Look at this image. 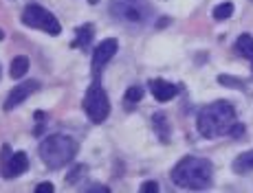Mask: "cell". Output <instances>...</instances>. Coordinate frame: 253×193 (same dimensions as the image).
Listing matches in <instances>:
<instances>
[{"label": "cell", "instance_id": "6da1fadb", "mask_svg": "<svg viewBox=\"0 0 253 193\" xmlns=\"http://www.w3.org/2000/svg\"><path fill=\"white\" fill-rule=\"evenodd\" d=\"M198 132L205 138H218V136H227L233 132V128L238 125L236 121V110L229 101H213V103L205 105L198 112L196 119Z\"/></svg>", "mask_w": 253, "mask_h": 193}, {"label": "cell", "instance_id": "7a4b0ae2", "mask_svg": "<svg viewBox=\"0 0 253 193\" xmlns=\"http://www.w3.org/2000/svg\"><path fill=\"white\" fill-rule=\"evenodd\" d=\"M211 178H213L211 162L198 156H185L172 169V180L181 189H192V191L207 189L211 185Z\"/></svg>", "mask_w": 253, "mask_h": 193}, {"label": "cell", "instance_id": "3957f363", "mask_svg": "<svg viewBox=\"0 0 253 193\" xmlns=\"http://www.w3.org/2000/svg\"><path fill=\"white\" fill-rule=\"evenodd\" d=\"M77 143L66 134H53L40 143V158L48 169H62L75 158Z\"/></svg>", "mask_w": 253, "mask_h": 193}, {"label": "cell", "instance_id": "277c9868", "mask_svg": "<svg viewBox=\"0 0 253 193\" xmlns=\"http://www.w3.org/2000/svg\"><path fill=\"white\" fill-rule=\"evenodd\" d=\"M110 16L128 24H143L150 16V0H110Z\"/></svg>", "mask_w": 253, "mask_h": 193}, {"label": "cell", "instance_id": "5b68a950", "mask_svg": "<svg viewBox=\"0 0 253 193\" xmlns=\"http://www.w3.org/2000/svg\"><path fill=\"white\" fill-rule=\"evenodd\" d=\"M84 112L92 123H101V121L108 119L110 99H108V95H106L101 81H92V84L88 86L86 96H84Z\"/></svg>", "mask_w": 253, "mask_h": 193}, {"label": "cell", "instance_id": "8992f818", "mask_svg": "<svg viewBox=\"0 0 253 193\" xmlns=\"http://www.w3.org/2000/svg\"><path fill=\"white\" fill-rule=\"evenodd\" d=\"M22 24L24 27H31V29H40V31L48 33V35H60L62 33L60 20H57L51 11H46L44 7H40V4H27V7H24Z\"/></svg>", "mask_w": 253, "mask_h": 193}, {"label": "cell", "instance_id": "52a82bcc", "mask_svg": "<svg viewBox=\"0 0 253 193\" xmlns=\"http://www.w3.org/2000/svg\"><path fill=\"white\" fill-rule=\"evenodd\" d=\"M29 169V158L24 152H11L9 145L2 147V158H0V173L2 178L11 180V178L22 176L24 171Z\"/></svg>", "mask_w": 253, "mask_h": 193}, {"label": "cell", "instance_id": "ba28073f", "mask_svg": "<svg viewBox=\"0 0 253 193\" xmlns=\"http://www.w3.org/2000/svg\"><path fill=\"white\" fill-rule=\"evenodd\" d=\"M117 48H119V42H117L115 37H108V40H104L99 46L95 48V53H92V62H90V68H92L95 75L117 55Z\"/></svg>", "mask_w": 253, "mask_h": 193}, {"label": "cell", "instance_id": "9c48e42d", "mask_svg": "<svg viewBox=\"0 0 253 193\" xmlns=\"http://www.w3.org/2000/svg\"><path fill=\"white\" fill-rule=\"evenodd\" d=\"M38 88H40V81H24V84L16 86V88L9 93L7 101H4V112H11L13 108H18V105H20L27 96H31Z\"/></svg>", "mask_w": 253, "mask_h": 193}, {"label": "cell", "instance_id": "30bf717a", "mask_svg": "<svg viewBox=\"0 0 253 193\" xmlns=\"http://www.w3.org/2000/svg\"><path fill=\"white\" fill-rule=\"evenodd\" d=\"M150 90H152L154 99L161 101V103H165V101H172L174 96L178 95L176 86L169 84V81H165V79H152V81H150Z\"/></svg>", "mask_w": 253, "mask_h": 193}, {"label": "cell", "instance_id": "8fae6325", "mask_svg": "<svg viewBox=\"0 0 253 193\" xmlns=\"http://www.w3.org/2000/svg\"><path fill=\"white\" fill-rule=\"evenodd\" d=\"M92 37H95V27H92V24H84V27L77 29V35H75V40H73V46L84 48L86 51V48L90 46Z\"/></svg>", "mask_w": 253, "mask_h": 193}, {"label": "cell", "instance_id": "7c38bea8", "mask_svg": "<svg viewBox=\"0 0 253 193\" xmlns=\"http://www.w3.org/2000/svg\"><path fill=\"white\" fill-rule=\"evenodd\" d=\"M236 48H238V53H240V55L249 62L251 68H253V35H249V33H242V35L238 37V42H236Z\"/></svg>", "mask_w": 253, "mask_h": 193}, {"label": "cell", "instance_id": "4fadbf2b", "mask_svg": "<svg viewBox=\"0 0 253 193\" xmlns=\"http://www.w3.org/2000/svg\"><path fill=\"white\" fill-rule=\"evenodd\" d=\"M27 72H29V60H27V55L13 57L11 66H9V75H11V79H22Z\"/></svg>", "mask_w": 253, "mask_h": 193}, {"label": "cell", "instance_id": "5bb4252c", "mask_svg": "<svg viewBox=\"0 0 253 193\" xmlns=\"http://www.w3.org/2000/svg\"><path fill=\"white\" fill-rule=\"evenodd\" d=\"M152 125H154V132L159 134V138H161L163 143L169 141V123H168V117L165 114H154L152 117Z\"/></svg>", "mask_w": 253, "mask_h": 193}, {"label": "cell", "instance_id": "9a60e30c", "mask_svg": "<svg viewBox=\"0 0 253 193\" xmlns=\"http://www.w3.org/2000/svg\"><path fill=\"white\" fill-rule=\"evenodd\" d=\"M233 171H236V173L253 171V149H249V152H245V154H240V156L233 161Z\"/></svg>", "mask_w": 253, "mask_h": 193}, {"label": "cell", "instance_id": "2e32d148", "mask_svg": "<svg viewBox=\"0 0 253 193\" xmlns=\"http://www.w3.org/2000/svg\"><path fill=\"white\" fill-rule=\"evenodd\" d=\"M233 13V4L231 2H222L213 9V20H229Z\"/></svg>", "mask_w": 253, "mask_h": 193}, {"label": "cell", "instance_id": "e0dca14e", "mask_svg": "<svg viewBox=\"0 0 253 193\" xmlns=\"http://www.w3.org/2000/svg\"><path fill=\"white\" fill-rule=\"evenodd\" d=\"M141 96H143V88L141 86H130L128 93H126V101L128 103H137V101H141Z\"/></svg>", "mask_w": 253, "mask_h": 193}, {"label": "cell", "instance_id": "ac0fdd59", "mask_svg": "<svg viewBox=\"0 0 253 193\" xmlns=\"http://www.w3.org/2000/svg\"><path fill=\"white\" fill-rule=\"evenodd\" d=\"M218 81H220L222 86H236V88H242V81L240 79H233V77H227V75H220V77H218Z\"/></svg>", "mask_w": 253, "mask_h": 193}, {"label": "cell", "instance_id": "d6986e66", "mask_svg": "<svg viewBox=\"0 0 253 193\" xmlns=\"http://www.w3.org/2000/svg\"><path fill=\"white\" fill-rule=\"evenodd\" d=\"M159 191V185L154 180H148L141 185V193H157Z\"/></svg>", "mask_w": 253, "mask_h": 193}, {"label": "cell", "instance_id": "ffe728a7", "mask_svg": "<svg viewBox=\"0 0 253 193\" xmlns=\"http://www.w3.org/2000/svg\"><path fill=\"white\" fill-rule=\"evenodd\" d=\"M80 173H86V167H84V165H80V167H77L75 171H73L71 176H69V182H71V185H75V182L80 180V178H77V176H80Z\"/></svg>", "mask_w": 253, "mask_h": 193}, {"label": "cell", "instance_id": "44dd1931", "mask_svg": "<svg viewBox=\"0 0 253 193\" xmlns=\"http://www.w3.org/2000/svg\"><path fill=\"white\" fill-rule=\"evenodd\" d=\"M36 191L38 193H53V191H55V187H53L51 182H42V185L36 187Z\"/></svg>", "mask_w": 253, "mask_h": 193}, {"label": "cell", "instance_id": "7402d4cb", "mask_svg": "<svg viewBox=\"0 0 253 193\" xmlns=\"http://www.w3.org/2000/svg\"><path fill=\"white\" fill-rule=\"evenodd\" d=\"M86 191H99V193H108L110 189H108V187H106V185H92V187H88V189H86Z\"/></svg>", "mask_w": 253, "mask_h": 193}, {"label": "cell", "instance_id": "603a6c76", "mask_svg": "<svg viewBox=\"0 0 253 193\" xmlns=\"http://www.w3.org/2000/svg\"><path fill=\"white\" fill-rule=\"evenodd\" d=\"M2 37H4V31H2V29H0V40H2Z\"/></svg>", "mask_w": 253, "mask_h": 193}]
</instances>
